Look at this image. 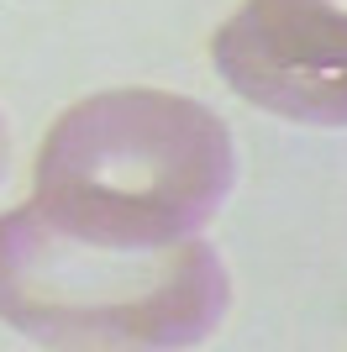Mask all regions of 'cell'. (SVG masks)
<instances>
[{
	"instance_id": "277c9868",
	"label": "cell",
	"mask_w": 347,
	"mask_h": 352,
	"mask_svg": "<svg viewBox=\"0 0 347 352\" xmlns=\"http://www.w3.org/2000/svg\"><path fill=\"white\" fill-rule=\"evenodd\" d=\"M6 153H11V142H6V121H0V174H6Z\"/></svg>"
},
{
	"instance_id": "7a4b0ae2",
	"label": "cell",
	"mask_w": 347,
	"mask_h": 352,
	"mask_svg": "<svg viewBox=\"0 0 347 352\" xmlns=\"http://www.w3.org/2000/svg\"><path fill=\"white\" fill-rule=\"evenodd\" d=\"M227 310L205 242L105 248L37 206L0 216V321L43 347H189Z\"/></svg>"
},
{
	"instance_id": "6da1fadb",
	"label": "cell",
	"mask_w": 347,
	"mask_h": 352,
	"mask_svg": "<svg viewBox=\"0 0 347 352\" xmlns=\"http://www.w3.org/2000/svg\"><path fill=\"white\" fill-rule=\"evenodd\" d=\"M237 147L211 105L105 89L69 105L37 147L32 206L105 248H174L221 210Z\"/></svg>"
},
{
	"instance_id": "3957f363",
	"label": "cell",
	"mask_w": 347,
	"mask_h": 352,
	"mask_svg": "<svg viewBox=\"0 0 347 352\" xmlns=\"http://www.w3.org/2000/svg\"><path fill=\"white\" fill-rule=\"evenodd\" d=\"M242 100L305 126H347V0H242L211 37Z\"/></svg>"
}]
</instances>
